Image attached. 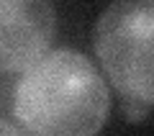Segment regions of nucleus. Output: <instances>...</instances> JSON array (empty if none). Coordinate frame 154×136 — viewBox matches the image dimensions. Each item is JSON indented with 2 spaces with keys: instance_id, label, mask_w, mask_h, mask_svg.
<instances>
[{
  "instance_id": "f257e3e1",
  "label": "nucleus",
  "mask_w": 154,
  "mask_h": 136,
  "mask_svg": "<svg viewBox=\"0 0 154 136\" xmlns=\"http://www.w3.org/2000/svg\"><path fill=\"white\" fill-rule=\"evenodd\" d=\"M110 110L100 70L77 49H51L21 75L13 116L31 136H95Z\"/></svg>"
},
{
  "instance_id": "f03ea898",
  "label": "nucleus",
  "mask_w": 154,
  "mask_h": 136,
  "mask_svg": "<svg viewBox=\"0 0 154 136\" xmlns=\"http://www.w3.org/2000/svg\"><path fill=\"white\" fill-rule=\"evenodd\" d=\"M93 46L123 100L154 105V3H113L93 28Z\"/></svg>"
},
{
  "instance_id": "7ed1b4c3",
  "label": "nucleus",
  "mask_w": 154,
  "mask_h": 136,
  "mask_svg": "<svg viewBox=\"0 0 154 136\" xmlns=\"http://www.w3.org/2000/svg\"><path fill=\"white\" fill-rule=\"evenodd\" d=\"M57 11L46 0H0V72H26L49 51Z\"/></svg>"
},
{
  "instance_id": "20e7f679",
  "label": "nucleus",
  "mask_w": 154,
  "mask_h": 136,
  "mask_svg": "<svg viewBox=\"0 0 154 136\" xmlns=\"http://www.w3.org/2000/svg\"><path fill=\"white\" fill-rule=\"evenodd\" d=\"M121 110H123V116H126L128 121H141V118H146L149 116V105H144V103H139V100H123L121 103Z\"/></svg>"
},
{
  "instance_id": "39448f33",
  "label": "nucleus",
  "mask_w": 154,
  "mask_h": 136,
  "mask_svg": "<svg viewBox=\"0 0 154 136\" xmlns=\"http://www.w3.org/2000/svg\"><path fill=\"white\" fill-rule=\"evenodd\" d=\"M0 136H31L26 128H21L18 123H11V121L0 118Z\"/></svg>"
}]
</instances>
